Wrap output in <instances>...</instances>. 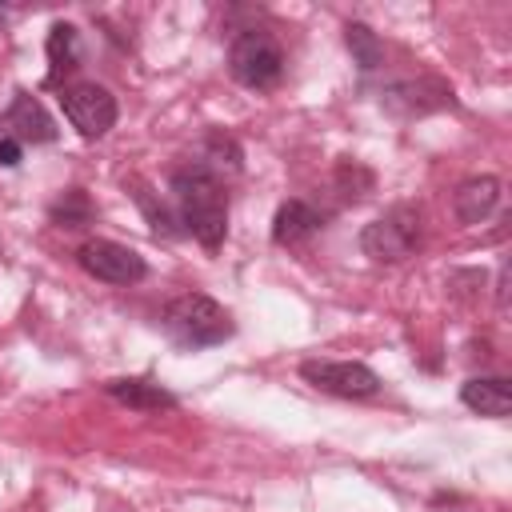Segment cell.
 <instances>
[{
  "label": "cell",
  "instance_id": "obj_1",
  "mask_svg": "<svg viewBox=\"0 0 512 512\" xmlns=\"http://www.w3.org/2000/svg\"><path fill=\"white\" fill-rule=\"evenodd\" d=\"M172 196L184 232H192L204 248H220L228 236V196L220 188V176H212L200 164L172 172Z\"/></svg>",
  "mask_w": 512,
  "mask_h": 512
},
{
  "label": "cell",
  "instance_id": "obj_2",
  "mask_svg": "<svg viewBox=\"0 0 512 512\" xmlns=\"http://www.w3.org/2000/svg\"><path fill=\"white\" fill-rule=\"evenodd\" d=\"M164 332L176 348H212L232 336V316L224 304H216L204 292H184L164 308Z\"/></svg>",
  "mask_w": 512,
  "mask_h": 512
},
{
  "label": "cell",
  "instance_id": "obj_3",
  "mask_svg": "<svg viewBox=\"0 0 512 512\" xmlns=\"http://www.w3.org/2000/svg\"><path fill=\"white\" fill-rule=\"evenodd\" d=\"M228 72H232L244 88L264 92V88H272V84L280 80V72H284V52H280V44H276L264 28H248V32H240V36L232 40V48H228Z\"/></svg>",
  "mask_w": 512,
  "mask_h": 512
},
{
  "label": "cell",
  "instance_id": "obj_4",
  "mask_svg": "<svg viewBox=\"0 0 512 512\" xmlns=\"http://www.w3.org/2000/svg\"><path fill=\"white\" fill-rule=\"evenodd\" d=\"M416 244H420V208L416 204H396L360 232L364 256H372L380 264H396V260L412 256Z\"/></svg>",
  "mask_w": 512,
  "mask_h": 512
},
{
  "label": "cell",
  "instance_id": "obj_5",
  "mask_svg": "<svg viewBox=\"0 0 512 512\" xmlns=\"http://www.w3.org/2000/svg\"><path fill=\"white\" fill-rule=\"evenodd\" d=\"M60 108H64V116L72 120V128L84 140H96L116 124V96L96 80L64 84L60 88Z\"/></svg>",
  "mask_w": 512,
  "mask_h": 512
},
{
  "label": "cell",
  "instance_id": "obj_6",
  "mask_svg": "<svg viewBox=\"0 0 512 512\" xmlns=\"http://www.w3.org/2000/svg\"><path fill=\"white\" fill-rule=\"evenodd\" d=\"M300 376L316 392H328L340 400H364V396L380 392V376L360 360H304Z\"/></svg>",
  "mask_w": 512,
  "mask_h": 512
},
{
  "label": "cell",
  "instance_id": "obj_7",
  "mask_svg": "<svg viewBox=\"0 0 512 512\" xmlns=\"http://www.w3.org/2000/svg\"><path fill=\"white\" fill-rule=\"evenodd\" d=\"M76 260L88 276H96L104 284H136V280L148 276L144 256L128 244H116V240H84Z\"/></svg>",
  "mask_w": 512,
  "mask_h": 512
},
{
  "label": "cell",
  "instance_id": "obj_8",
  "mask_svg": "<svg viewBox=\"0 0 512 512\" xmlns=\"http://www.w3.org/2000/svg\"><path fill=\"white\" fill-rule=\"evenodd\" d=\"M0 136H12L20 144H48V140H56V124L36 96L16 92V100L0 116Z\"/></svg>",
  "mask_w": 512,
  "mask_h": 512
},
{
  "label": "cell",
  "instance_id": "obj_9",
  "mask_svg": "<svg viewBox=\"0 0 512 512\" xmlns=\"http://www.w3.org/2000/svg\"><path fill=\"white\" fill-rule=\"evenodd\" d=\"M460 400H464L472 412L500 420V416L512 412V384H508L504 376H472V380H464Z\"/></svg>",
  "mask_w": 512,
  "mask_h": 512
},
{
  "label": "cell",
  "instance_id": "obj_10",
  "mask_svg": "<svg viewBox=\"0 0 512 512\" xmlns=\"http://www.w3.org/2000/svg\"><path fill=\"white\" fill-rule=\"evenodd\" d=\"M452 204H456V216H460L464 224H480V220H488L492 208L500 204V180H496V176H472V180H464V184L456 188Z\"/></svg>",
  "mask_w": 512,
  "mask_h": 512
},
{
  "label": "cell",
  "instance_id": "obj_11",
  "mask_svg": "<svg viewBox=\"0 0 512 512\" xmlns=\"http://www.w3.org/2000/svg\"><path fill=\"white\" fill-rule=\"evenodd\" d=\"M320 224H324V216L308 200H284L272 216V240L276 244H300L312 232H320Z\"/></svg>",
  "mask_w": 512,
  "mask_h": 512
},
{
  "label": "cell",
  "instance_id": "obj_12",
  "mask_svg": "<svg viewBox=\"0 0 512 512\" xmlns=\"http://www.w3.org/2000/svg\"><path fill=\"white\" fill-rule=\"evenodd\" d=\"M72 68H80V32L56 20L48 28V84H60Z\"/></svg>",
  "mask_w": 512,
  "mask_h": 512
},
{
  "label": "cell",
  "instance_id": "obj_13",
  "mask_svg": "<svg viewBox=\"0 0 512 512\" xmlns=\"http://www.w3.org/2000/svg\"><path fill=\"white\" fill-rule=\"evenodd\" d=\"M104 392H108L112 400L136 408V412H160V408H172V404H176L172 392H164L160 384H148V380H108Z\"/></svg>",
  "mask_w": 512,
  "mask_h": 512
},
{
  "label": "cell",
  "instance_id": "obj_14",
  "mask_svg": "<svg viewBox=\"0 0 512 512\" xmlns=\"http://www.w3.org/2000/svg\"><path fill=\"white\" fill-rule=\"evenodd\" d=\"M344 40H348V48H352V56H356V64H360L364 72H372V68L384 64V44L376 40V32H372L368 24L352 20V24L344 28Z\"/></svg>",
  "mask_w": 512,
  "mask_h": 512
},
{
  "label": "cell",
  "instance_id": "obj_15",
  "mask_svg": "<svg viewBox=\"0 0 512 512\" xmlns=\"http://www.w3.org/2000/svg\"><path fill=\"white\" fill-rule=\"evenodd\" d=\"M92 200L80 192V188H68L64 196H56L52 200V208H48V216H52V224H60V228H84L88 220H92Z\"/></svg>",
  "mask_w": 512,
  "mask_h": 512
},
{
  "label": "cell",
  "instance_id": "obj_16",
  "mask_svg": "<svg viewBox=\"0 0 512 512\" xmlns=\"http://www.w3.org/2000/svg\"><path fill=\"white\" fill-rule=\"evenodd\" d=\"M200 168H208L212 176H216L220 168L240 172V148H236V140H232V136L212 132V136H208V144H204V160H200Z\"/></svg>",
  "mask_w": 512,
  "mask_h": 512
},
{
  "label": "cell",
  "instance_id": "obj_17",
  "mask_svg": "<svg viewBox=\"0 0 512 512\" xmlns=\"http://www.w3.org/2000/svg\"><path fill=\"white\" fill-rule=\"evenodd\" d=\"M136 200H140V208L148 212V220H152V228H156V236H160V232H164V236H176V232H180V228H176V216H172V212H168L164 204L156 208V200H152L148 192H136Z\"/></svg>",
  "mask_w": 512,
  "mask_h": 512
},
{
  "label": "cell",
  "instance_id": "obj_18",
  "mask_svg": "<svg viewBox=\"0 0 512 512\" xmlns=\"http://www.w3.org/2000/svg\"><path fill=\"white\" fill-rule=\"evenodd\" d=\"M20 164V140L0 136V168H16Z\"/></svg>",
  "mask_w": 512,
  "mask_h": 512
}]
</instances>
